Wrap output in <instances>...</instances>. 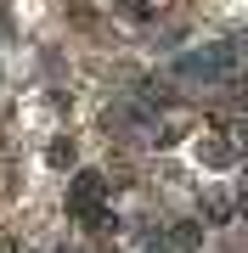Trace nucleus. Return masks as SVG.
<instances>
[{"instance_id": "obj_1", "label": "nucleus", "mask_w": 248, "mask_h": 253, "mask_svg": "<svg viewBox=\"0 0 248 253\" xmlns=\"http://www.w3.org/2000/svg\"><path fill=\"white\" fill-rule=\"evenodd\" d=\"M101 197H107L101 174H96V169H79V174H74V197H68V208H74V214H85V208H96Z\"/></svg>"}, {"instance_id": "obj_2", "label": "nucleus", "mask_w": 248, "mask_h": 253, "mask_svg": "<svg viewBox=\"0 0 248 253\" xmlns=\"http://www.w3.org/2000/svg\"><path fill=\"white\" fill-rule=\"evenodd\" d=\"M51 169H68V163H74V141H51Z\"/></svg>"}, {"instance_id": "obj_3", "label": "nucleus", "mask_w": 248, "mask_h": 253, "mask_svg": "<svg viewBox=\"0 0 248 253\" xmlns=\"http://www.w3.org/2000/svg\"><path fill=\"white\" fill-rule=\"evenodd\" d=\"M175 248L192 253V248H198V225H175Z\"/></svg>"}]
</instances>
